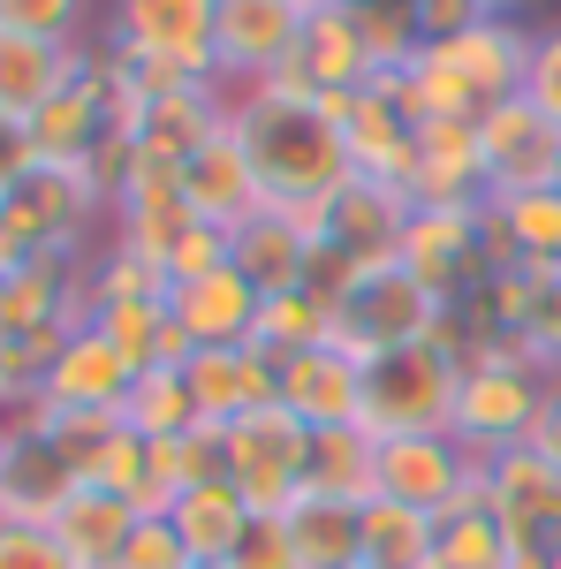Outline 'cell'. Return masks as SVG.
<instances>
[{"label":"cell","mask_w":561,"mask_h":569,"mask_svg":"<svg viewBox=\"0 0 561 569\" xmlns=\"http://www.w3.org/2000/svg\"><path fill=\"white\" fill-rule=\"evenodd\" d=\"M228 122L243 137V160H251V182H259L266 213H311L327 206L349 182V152L342 130L311 107V99H289V91H228Z\"/></svg>","instance_id":"6da1fadb"},{"label":"cell","mask_w":561,"mask_h":569,"mask_svg":"<svg viewBox=\"0 0 561 569\" xmlns=\"http://www.w3.org/2000/svg\"><path fill=\"white\" fill-rule=\"evenodd\" d=\"M114 220L84 168H39L8 206H0V273L31 259H91V228Z\"/></svg>","instance_id":"7a4b0ae2"},{"label":"cell","mask_w":561,"mask_h":569,"mask_svg":"<svg viewBox=\"0 0 561 569\" xmlns=\"http://www.w3.org/2000/svg\"><path fill=\"white\" fill-rule=\"evenodd\" d=\"M455 388H463V357L440 342H410L364 365V402L357 426L372 440H402V433H448L455 426Z\"/></svg>","instance_id":"3957f363"},{"label":"cell","mask_w":561,"mask_h":569,"mask_svg":"<svg viewBox=\"0 0 561 569\" xmlns=\"http://www.w3.org/2000/svg\"><path fill=\"white\" fill-rule=\"evenodd\" d=\"M547 380H554V372H539L523 350H478L471 365H463L455 426H448V433L463 440L478 463H493V456H509V448H531Z\"/></svg>","instance_id":"277c9868"},{"label":"cell","mask_w":561,"mask_h":569,"mask_svg":"<svg viewBox=\"0 0 561 569\" xmlns=\"http://www.w3.org/2000/svg\"><path fill=\"white\" fill-rule=\"evenodd\" d=\"M440 319H448V305H440L402 259L364 266L342 297H334V350H349L357 365H372V357H388V350L432 342Z\"/></svg>","instance_id":"5b68a950"},{"label":"cell","mask_w":561,"mask_h":569,"mask_svg":"<svg viewBox=\"0 0 561 569\" xmlns=\"http://www.w3.org/2000/svg\"><path fill=\"white\" fill-rule=\"evenodd\" d=\"M213 23L220 0H114L99 53L130 61V69H174V77H213Z\"/></svg>","instance_id":"8992f818"},{"label":"cell","mask_w":561,"mask_h":569,"mask_svg":"<svg viewBox=\"0 0 561 569\" xmlns=\"http://www.w3.org/2000/svg\"><path fill=\"white\" fill-rule=\"evenodd\" d=\"M394 259L410 266L440 305H463V289H471L485 266H501L509 251H501L485 206H410Z\"/></svg>","instance_id":"52a82bcc"},{"label":"cell","mask_w":561,"mask_h":569,"mask_svg":"<svg viewBox=\"0 0 561 569\" xmlns=\"http://www.w3.org/2000/svg\"><path fill=\"white\" fill-rule=\"evenodd\" d=\"M303 440H311V426H297L281 402L220 426V479H236L251 517H281L303 493Z\"/></svg>","instance_id":"ba28073f"},{"label":"cell","mask_w":561,"mask_h":569,"mask_svg":"<svg viewBox=\"0 0 561 569\" xmlns=\"http://www.w3.org/2000/svg\"><path fill=\"white\" fill-rule=\"evenodd\" d=\"M372 486L388 501H410L425 517H448V509H463V501L485 493V463L455 433H402V440H380Z\"/></svg>","instance_id":"9c48e42d"},{"label":"cell","mask_w":561,"mask_h":569,"mask_svg":"<svg viewBox=\"0 0 561 569\" xmlns=\"http://www.w3.org/2000/svg\"><path fill=\"white\" fill-rule=\"evenodd\" d=\"M478 168H485V198L547 190L561 176V130L517 91V99L478 114Z\"/></svg>","instance_id":"30bf717a"},{"label":"cell","mask_w":561,"mask_h":569,"mask_svg":"<svg viewBox=\"0 0 561 569\" xmlns=\"http://www.w3.org/2000/svg\"><path fill=\"white\" fill-rule=\"evenodd\" d=\"M8 479H0V525H53L77 501V463L61 456V440L39 426V410H8Z\"/></svg>","instance_id":"8fae6325"},{"label":"cell","mask_w":561,"mask_h":569,"mask_svg":"<svg viewBox=\"0 0 561 569\" xmlns=\"http://www.w3.org/2000/svg\"><path fill=\"white\" fill-rule=\"evenodd\" d=\"M303 31V0H220L213 23V77L220 91H259Z\"/></svg>","instance_id":"7c38bea8"},{"label":"cell","mask_w":561,"mask_h":569,"mask_svg":"<svg viewBox=\"0 0 561 569\" xmlns=\"http://www.w3.org/2000/svg\"><path fill=\"white\" fill-rule=\"evenodd\" d=\"M342 152H349V176H372L410 190L418 176V114L402 107V77H364V91L349 99L342 114Z\"/></svg>","instance_id":"4fadbf2b"},{"label":"cell","mask_w":561,"mask_h":569,"mask_svg":"<svg viewBox=\"0 0 561 569\" xmlns=\"http://www.w3.org/2000/svg\"><path fill=\"white\" fill-rule=\"evenodd\" d=\"M364 77H372V61H364V39H357V8L311 0L303 31H297V53L266 84L289 91V99H327V91H364Z\"/></svg>","instance_id":"5bb4252c"},{"label":"cell","mask_w":561,"mask_h":569,"mask_svg":"<svg viewBox=\"0 0 561 569\" xmlns=\"http://www.w3.org/2000/svg\"><path fill=\"white\" fill-rule=\"evenodd\" d=\"M485 501H493V517H501L517 555H539V562L561 555V471L547 456H531V448L493 456L485 463Z\"/></svg>","instance_id":"9a60e30c"},{"label":"cell","mask_w":561,"mask_h":569,"mask_svg":"<svg viewBox=\"0 0 561 569\" xmlns=\"http://www.w3.org/2000/svg\"><path fill=\"white\" fill-rule=\"evenodd\" d=\"M531 23H501V16H478L471 31H455V39H432V53L478 91V107H501V99H517L523 77H531Z\"/></svg>","instance_id":"2e32d148"},{"label":"cell","mask_w":561,"mask_h":569,"mask_svg":"<svg viewBox=\"0 0 561 569\" xmlns=\"http://www.w3.org/2000/svg\"><path fill=\"white\" fill-rule=\"evenodd\" d=\"M259 289L236 273V259L220 266V273H198V281H174L168 289V311L174 327L198 342V350H243L251 335H259Z\"/></svg>","instance_id":"e0dca14e"},{"label":"cell","mask_w":561,"mask_h":569,"mask_svg":"<svg viewBox=\"0 0 561 569\" xmlns=\"http://www.w3.org/2000/svg\"><path fill=\"white\" fill-rule=\"evenodd\" d=\"M228 122V91L220 84H182L137 107V168H168L182 176V160Z\"/></svg>","instance_id":"ac0fdd59"},{"label":"cell","mask_w":561,"mask_h":569,"mask_svg":"<svg viewBox=\"0 0 561 569\" xmlns=\"http://www.w3.org/2000/svg\"><path fill=\"white\" fill-rule=\"evenodd\" d=\"M130 388H137V365L84 319V327L61 342V357H53V372H46L39 402H46V410H122Z\"/></svg>","instance_id":"d6986e66"},{"label":"cell","mask_w":561,"mask_h":569,"mask_svg":"<svg viewBox=\"0 0 561 569\" xmlns=\"http://www.w3.org/2000/svg\"><path fill=\"white\" fill-rule=\"evenodd\" d=\"M357 402H364V365L334 342H319V350H297L281 357V410L297 418V426H357Z\"/></svg>","instance_id":"ffe728a7"},{"label":"cell","mask_w":561,"mask_h":569,"mask_svg":"<svg viewBox=\"0 0 561 569\" xmlns=\"http://www.w3.org/2000/svg\"><path fill=\"white\" fill-rule=\"evenodd\" d=\"M182 198H190V213L213 220V228H243V220L259 213V182H251V160H243L236 122H220V130L182 160Z\"/></svg>","instance_id":"44dd1931"},{"label":"cell","mask_w":561,"mask_h":569,"mask_svg":"<svg viewBox=\"0 0 561 569\" xmlns=\"http://www.w3.org/2000/svg\"><path fill=\"white\" fill-rule=\"evenodd\" d=\"M190 395H198V418L206 426H228V418H243V410H266V402H281V365L266 350H198L190 365Z\"/></svg>","instance_id":"7402d4cb"},{"label":"cell","mask_w":561,"mask_h":569,"mask_svg":"<svg viewBox=\"0 0 561 569\" xmlns=\"http://www.w3.org/2000/svg\"><path fill=\"white\" fill-rule=\"evenodd\" d=\"M190 220L198 213H190V198H182V176H168V168H137V176L122 182V198H114V243L168 273V251H174V236H182Z\"/></svg>","instance_id":"603a6c76"},{"label":"cell","mask_w":561,"mask_h":569,"mask_svg":"<svg viewBox=\"0 0 561 569\" xmlns=\"http://www.w3.org/2000/svg\"><path fill=\"white\" fill-rule=\"evenodd\" d=\"M160 517L174 525V539L190 547L198 569H228L236 547H243V531H251V501L236 493V479H206V486H190L182 501H168Z\"/></svg>","instance_id":"cb8c5ba5"},{"label":"cell","mask_w":561,"mask_h":569,"mask_svg":"<svg viewBox=\"0 0 561 569\" xmlns=\"http://www.w3.org/2000/svg\"><path fill=\"white\" fill-rule=\"evenodd\" d=\"M236 273L259 289V297H289L311 281V236L297 228V213H251L236 228Z\"/></svg>","instance_id":"d4e9b609"},{"label":"cell","mask_w":561,"mask_h":569,"mask_svg":"<svg viewBox=\"0 0 561 569\" xmlns=\"http://www.w3.org/2000/svg\"><path fill=\"white\" fill-rule=\"evenodd\" d=\"M144 509H130L122 493H99V486H77V501L53 517V539H61V555L77 569H122V547H130V531Z\"/></svg>","instance_id":"484cf974"},{"label":"cell","mask_w":561,"mask_h":569,"mask_svg":"<svg viewBox=\"0 0 561 569\" xmlns=\"http://www.w3.org/2000/svg\"><path fill=\"white\" fill-rule=\"evenodd\" d=\"M281 525L297 539L303 569H357L364 562V501H334V493H297L281 509Z\"/></svg>","instance_id":"4316f807"},{"label":"cell","mask_w":561,"mask_h":569,"mask_svg":"<svg viewBox=\"0 0 561 569\" xmlns=\"http://www.w3.org/2000/svg\"><path fill=\"white\" fill-rule=\"evenodd\" d=\"M485 220L501 236V251L517 266H531L539 281L561 273V190H523V198H485Z\"/></svg>","instance_id":"83f0119b"},{"label":"cell","mask_w":561,"mask_h":569,"mask_svg":"<svg viewBox=\"0 0 561 569\" xmlns=\"http://www.w3.org/2000/svg\"><path fill=\"white\" fill-rule=\"evenodd\" d=\"M77 61H84V46H46V39H16V31H0V114L31 122L46 99L77 77Z\"/></svg>","instance_id":"f1b7e54d"},{"label":"cell","mask_w":561,"mask_h":569,"mask_svg":"<svg viewBox=\"0 0 561 569\" xmlns=\"http://www.w3.org/2000/svg\"><path fill=\"white\" fill-rule=\"evenodd\" d=\"M372 456L380 440L364 426H319L303 440V493H334V501H372Z\"/></svg>","instance_id":"f546056e"},{"label":"cell","mask_w":561,"mask_h":569,"mask_svg":"<svg viewBox=\"0 0 561 569\" xmlns=\"http://www.w3.org/2000/svg\"><path fill=\"white\" fill-rule=\"evenodd\" d=\"M432 539H440V517L388 493L364 501V569H432Z\"/></svg>","instance_id":"4dcf8cb0"},{"label":"cell","mask_w":561,"mask_h":569,"mask_svg":"<svg viewBox=\"0 0 561 569\" xmlns=\"http://www.w3.org/2000/svg\"><path fill=\"white\" fill-rule=\"evenodd\" d=\"M122 426H130V433H144V440L198 433L206 418H198L190 372H182V365H144V372H137V388H130V402H122Z\"/></svg>","instance_id":"1f68e13d"},{"label":"cell","mask_w":561,"mask_h":569,"mask_svg":"<svg viewBox=\"0 0 561 569\" xmlns=\"http://www.w3.org/2000/svg\"><path fill=\"white\" fill-rule=\"evenodd\" d=\"M319 342H334V297L327 289H289V297H266L259 305V335H251V350H266L273 365L297 350H319Z\"/></svg>","instance_id":"d6a6232c"},{"label":"cell","mask_w":561,"mask_h":569,"mask_svg":"<svg viewBox=\"0 0 561 569\" xmlns=\"http://www.w3.org/2000/svg\"><path fill=\"white\" fill-rule=\"evenodd\" d=\"M509 555H517V547H509V531H501V517H493V501H485V493L440 517L432 569H509Z\"/></svg>","instance_id":"836d02e7"},{"label":"cell","mask_w":561,"mask_h":569,"mask_svg":"<svg viewBox=\"0 0 561 569\" xmlns=\"http://www.w3.org/2000/svg\"><path fill=\"white\" fill-rule=\"evenodd\" d=\"M357 39H364V61H372V77H388V69H410V61L425 53L418 0H364V8H357Z\"/></svg>","instance_id":"e575fe53"},{"label":"cell","mask_w":561,"mask_h":569,"mask_svg":"<svg viewBox=\"0 0 561 569\" xmlns=\"http://www.w3.org/2000/svg\"><path fill=\"white\" fill-rule=\"evenodd\" d=\"M77 327H39V335H0V410H31L46 395V372Z\"/></svg>","instance_id":"d590c367"},{"label":"cell","mask_w":561,"mask_h":569,"mask_svg":"<svg viewBox=\"0 0 561 569\" xmlns=\"http://www.w3.org/2000/svg\"><path fill=\"white\" fill-rule=\"evenodd\" d=\"M84 486H99V493H122L130 509L160 517V509H152V440L130 433V426H114V440L99 448V463L84 471Z\"/></svg>","instance_id":"8d00e7d4"},{"label":"cell","mask_w":561,"mask_h":569,"mask_svg":"<svg viewBox=\"0 0 561 569\" xmlns=\"http://www.w3.org/2000/svg\"><path fill=\"white\" fill-rule=\"evenodd\" d=\"M0 31L46 39V46H84L91 0H0Z\"/></svg>","instance_id":"74e56055"},{"label":"cell","mask_w":561,"mask_h":569,"mask_svg":"<svg viewBox=\"0 0 561 569\" xmlns=\"http://www.w3.org/2000/svg\"><path fill=\"white\" fill-rule=\"evenodd\" d=\"M523 99L547 114L561 130V23H547L539 39H531V77H523Z\"/></svg>","instance_id":"f35d334b"},{"label":"cell","mask_w":561,"mask_h":569,"mask_svg":"<svg viewBox=\"0 0 561 569\" xmlns=\"http://www.w3.org/2000/svg\"><path fill=\"white\" fill-rule=\"evenodd\" d=\"M122 569H198V562H190V547L174 539L168 517H137L130 547H122Z\"/></svg>","instance_id":"ab89813d"},{"label":"cell","mask_w":561,"mask_h":569,"mask_svg":"<svg viewBox=\"0 0 561 569\" xmlns=\"http://www.w3.org/2000/svg\"><path fill=\"white\" fill-rule=\"evenodd\" d=\"M523 357L539 365V372H561V273L539 289V305H531V327H523Z\"/></svg>","instance_id":"60d3db41"},{"label":"cell","mask_w":561,"mask_h":569,"mask_svg":"<svg viewBox=\"0 0 561 569\" xmlns=\"http://www.w3.org/2000/svg\"><path fill=\"white\" fill-rule=\"evenodd\" d=\"M0 569H77L46 525H0Z\"/></svg>","instance_id":"b9f144b4"},{"label":"cell","mask_w":561,"mask_h":569,"mask_svg":"<svg viewBox=\"0 0 561 569\" xmlns=\"http://www.w3.org/2000/svg\"><path fill=\"white\" fill-rule=\"evenodd\" d=\"M228 569H303V562H297V539H289L281 517H251V531H243V547H236Z\"/></svg>","instance_id":"7bdbcfd3"},{"label":"cell","mask_w":561,"mask_h":569,"mask_svg":"<svg viewBox=\"0 0 561 569\" xmlns=\"http://www.w3.org/2000/svg\"><path fill=\"white\" fill-rule=\"evenodd\" d=\"M39 176V152H31V122H16V114H0V206L23 190V182Z\"/></svg>","instance_id":"ee69618b"},{"label":"cell","mask_w":561,"mask_h":569,"mask_svg":"<svg viewBox=\"0 0 561 569\" xmlns=\"http://www.w3.org/2000/svg\"><path fill=\"white\" fill-rule=\"evenodd\" d=\"M478 16H485L478 0H418V23H425V46H432V39H455V31H471Z\"/></svg>","instance_id":"f6af8a7d"},{"label":"cell","mask_w":561,"mask_h":569,"mask_svg":"<svg viewBox=\"0 0 561 569\" xmlns=\"http://www.w3.org/2000/svg\"><path fill=\"white\" fill-rule=\"evenodd\" d=\"M531 456H547L561 471V372L547 380V402H539V426H531Z\"/></svg>","instance_id":"bcb514c9"},{"label":"cell","mask_w":561,"mask_h":569,"mask_svg":"<svg viewBox=\"0 0 561 569\" xmlns=\"http://www.w3.org/2000/svg\"><path fill=\"white\" fill-rule=\"evenodd\" d=\"M478 8H485V16H501V23H531V8H539V0H478Z\"/></svg>","instance_id":"7dc6e473"},{"label":"cell","mask_w":561,"mask_h":569,"mask_svg":"<svg viewBox=\"0 0 561 569\" xmlns=\"http://www.w3.org/2000/svg\"><path fill=\"white\" fill-rule=\"evenodd\" d=\"M0 479H8V433H0Z\"/></svg>","instance_id":"c3c4849f"},{"label":"cell","mask_w":561,"mask_h":569,"mask_svg":"<svg viewBox=\"0 0 561 569\" xmlns=\"http://www.w3.org/2000/svg\"><path fill=\"white\" fill-rule=\"evenodd\" d=\"M0 311H8V273H0Z\"/></svg>","instance_id":"681fc988"},{"label":"cell","mask_w":561,"mask_h":569,"mask_svg":"<svg viewBox=\"0 0 561 569\" xmlns=\"http://www.w3.org/2000/svg\"><path fill=\"white\" fill-rule=\"evenodd\" d=\"M342 8H364V0H342Z\"/></svg>","instance_id":"f907efd6"},{"label":"cell","mask_w":561,"mask_h":569,"mask_svg":"<svg viewBox=\"0 0 561 569\" xmlns=\"http://www.w3.org/2000/svg\"><path fill=\"white\" fill-rule=\"evenodd\" d=\"M554 569H561V555H554Z\"/></svg>","instance_id":"816d5d0a"},{"label":"cell","mask_w":561,"mask_h":569,"mask_svg":"<svg viewBox=\"0 0 561 569\" xmlns=\"http://www.w3.org/2000/svg\"><path fill=\"white\" fill-rule=\"evenodd\" d=\"M554 190H561V176H554Z\"/></svg>","instance_id":"f5cc1de1"},{"label":"cell","mask_w":561,"mask_h":569,"mask_svg":"<svg viewBox=\"0 0 561 569\" xmlns=\"http://www.w3.org/2000/svg\"><path fill=\"white\" fill-rule=\"evenodd\" d=\"M0 418H8V410H0Z\"/></svg>","instance_id":"db71d44e"},{"label":"cell","mask_w":561,"mask_h":569,"mask_svg":"<svg viewBox=\"0 0 561 569\" xmlns=\"http://www.w3.org/2000/svg\"><path fill=\"white\" fill-rule=\"evenodd\" d=\"M303 8H311V0H303Z\"/></svg>","instance_id":"11a10c76"},{"label":"cell","mask_w":561,"mask_h":569,"mask_svg":"<svg viewBox=\"0 0 561 569\" xmlns=\"http://www.w3.org/2000/svg\"><path fill=\"white\" fill-rule=\"evenodd\" d=\"M357 569H364V562H357Z\"/></svg>","instance_id":"9f6ffc18"}]
</instances>
